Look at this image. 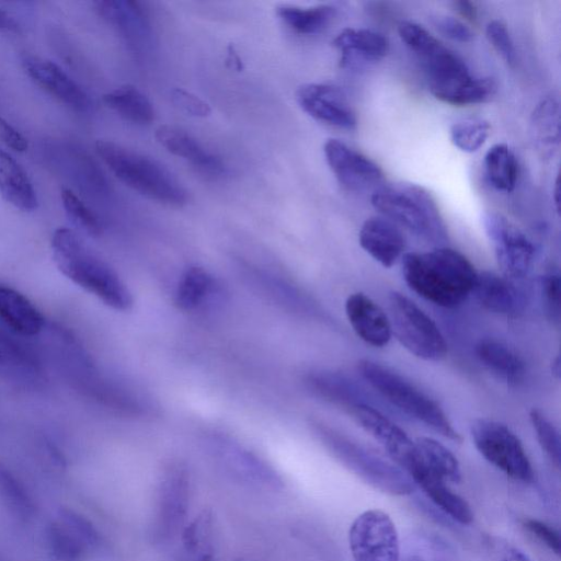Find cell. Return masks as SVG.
I'll return each instance as SVG.
<instances>
[{
  "instance_id": "cell-1",
  "label": "cell",
  "mask_w": 561,
  "mask_h": 561,
  "mask_svg": "<svg viewBox=\"0 0 561 561\" xmlns=\"http://www.w3.org/2000/svg\"><path fill=\"white\" fill-rule=\"evenodd\" d=\"M407 286L424 300L443 308L462 304L473 291L478 272L457 250L438 247L402 256Z\"/></svg>"
},
{
  "instance_id": "cell-2",
  "label": "cell",
  "mask_w": 561,
  "mask_h": 561,
  "mask_svg": "<svg viewBox=\"0 0 561 561\" xmlns=\"http://www.w3.org/2000/svg\"><path fill=\"white\" fill-rule=\"evenodd\" d=\"M51 251L57 268L72 283L112 309L126 311L131 308L133 297L124 282L85 247L73 230L66 227L56 229L51 237Z\"/></svg>"
},
{
  "instance_id": "cell-3",
  "label": "cell",
  "mask_w": 561,
  "mask_h": 561,
  "mask_svg": "<svg viewBox=\"0 0 561 561\" xmlns=\"http://www.w3.org/2000/svg\"><path fill=\"white\" fill-rule=\"evenodd\" d=\"M95 151L115 178L137 193L169 206L187 203L186 190L157 160L108 140H98Z\"/></svg>"
},
{
  "instance_id": "cell-4",
  "label": "cell",
  "mask_w": 561,
  "mask_h": 561,
  "mask_svg": "<svg viewBox=\"0 0 561 561\" xmlns=\"http://www.w3.org/2000/svg\"><path fill=\"white\" fill-rule=\"evenodd\" d=\"M357 369L363 379L391 405L443 437L461 442L460 433L445 411L414 383L371 359H360Z\"/></svg>"
},
{
  "instance_id": "cell-5",
  "label": "cell",
  "mask_w": 561,
  "mask_h": 561,
  "mask_svg": "<svg viewBox=\"0 0 561 561\" xmlns=\"http://www.w3.org/2000/svg\"><path fill=\"white\" fill-rule=\"evenodd\" d=\"M371 205L393 224L434 243L447 239V229L432 194L414 183L383 184L370 197Z\"/></svg>"
},
{
  "instance_id": "cell-6",
  "label": "cell",
  "mask_w": 561,
  "mask_h": 561,
  "mask_svg": "<svg viewBox=\"0 0 561 561\" xmlns=\"http://www.w3.org/2000/svg\"><path fill=\"white\" fill-rule=\"evenodd\" d=\"M325 448L350 471L373 488L391 495H409L415 484L399 467L386 461L335 430L314 424Z\"/></svg>"
},
{
  "instance_id": "cell-7",
  "label": "cell",
  "mask_w": 561,
  "mask_h": 561,
  "mask_svg": "<svg viewBox=\"0 0 561 561\" xmlns=\"http://www.w3.org/2000/svg\"><path fill=\"white\" fill-rule=\"evenodd\" d=\"M421 62L431 93L444 103L455 106L480 104L496 93L497 84L492 78L473 76L466 62L445 45Z\"/></svg>"
},
{
  "instance_id": "cell-8",
  "label": "cell",
  "mask_w": 561,
  "mask_h": 561,
  "mask_svg": "<svg viewBox=\"0 0 561 561\" xmlns=\"http://www.w3.org/2000/svg\"><path fill=\"white\" fill-rule=\"evenodd\" d=\"M39 158L51 172L67 181L87 198L104 201L111 187L94 158L80 145L49 139L39 145Z\"/></svg>"
},
{
  "instance_id": "cell-9",
  "label": "cell",
  "mask_w": 561,
  "mask_h": 561,
  "mask_svg": "<svg viewBox=\"0 0 561 561\" xmlns=\"http://www.w3.org/2000/svg\"><path fill=\"white\" fill-rule=\"evenodd\" d=\"M388 302L392 333L407 351L428 362H437L445 357L446 340L424 310L399 291L390 293Z\"/></svg>"
},
{
  "instance_id": "cell-10",
  "label": "cell",
  "mask_w": 561,
  "mask_h": 561,
  "mask_svg": "<svg viewBox=\"0 0 561 561\" xmlns=\"http://www.w3.org/2000/svg\"><path fill=\"white\" fill-rule=\"evenodd\" d=\"M477 450L492 466L514 480L529 483L535 472L518 436L502 422L477 419L470 425Z\"/></svg>"
},
{
  "instance_id": "cell-11",
  "label": "cell",
  "mask_w": 561,
  "mask_h": 561,
  "mask_svg": "<svg viewBox=\"0 0 561 561\" xmlns=\"http://www.w3.org/2000/svg\"><path fill=\"white\" fill-rule=\"evenodd\" d=\"M485 234L494 249L503 275L517 280L531 271L536 250L530 239L505 216L485 211L482 216Z\"/></svg>"
},
{
  "instance_id": "cell-12",
  "label": "cell",
  "mask_w": 561,
  "mask_h": 561,
  "mask_svg": "<svg viewBox=\"0 0 561 561\" xmlns=\"http://www.w3.org/2000/svg\"><path fill=\"white\" fill-rule=\"evenodd\" d=\"M354 561H400L401 547L390 516L380 510L359 514L348 530Z\"/></svg>"
},
{
  "instance_id": "cell-13",
  "label": "cell",
  "mask_w": 561,
  "mask_h": 561,
  "mask_svg": "<svg viewBox=\"0 0 561 561\" xmlns=\"http://www.w3.org/2000/svg\"><path fill=\"white\" fill-rule=\"evenodd\" d=\"M190 500V474L179 462L170 463L163 471L157 496L150 536L156 543L172 539L183 524Z\"/></svg>"
},
{
  "instance_id": "cell-14",
  "label": "cell",
  "mask_w": 561,
  "mask_h": 561,
  "mask_svg": "<svg viewBox=\"0 0 561 561\" xmlns=\"http://www.w3.org/2000/svg\"><path fill=\"white\" fill-rule=\"evenodd\" d=\"M344 410L368 434H370L409 476L421 458L409 435L370 402H355Z\"/></svg>"
},
{
  "instance_id": "cell-15",
  "label": "cell",
  "mask_w": 561,
  "mask_h": 561,
  "mask_svg": "<svg viewBox=\"0 0 561 561\" xmlns=\"http://www.w3.org/2000/svg\"><path fill=\"white\" fill-rule=\"evenodd\" d=\"M327 163L339 183L346 190L360 192L382 185L380 167L345 142L330 138L324 142Z\"/></svg>"
},
{
  "instance_id": "cell-16",
  "label": "cell",
  "mask_w": 561,
  "mask_h": 561,
  "mask_svg": "<svg viewBox=\"0 0 561 561\" xmlns=\"http://www.w3.org/2000/svg\"><path fill=\"white\" fill-rule=\"evenodd\" d=\"M299 106L312 118L341 129L357 125L356 114L345 94L327 83H305L296 91Z\"/></svg>"
},
{
  "instance_id": "cell-17",
  "label": "cell",
  "mask_w": 561,
  "mask_h": 561,
  "mask_svg": "<svg viewBox=\"0 0 561 561\" xmlns=\"http://www.w3.org/2000/svg\"><path fill=\"white\" fill-rule=\"evenodd\" d=\"M27 76L44 91L78 113H88L93 102L85 90L55 62L27 56L23 59Z\"/></svg>"
},
{
  "instance_id": "cell-18",
  "label": "cell",
  "mask_w": 561,
  "mask_h": 561,
  "mask_svg": "<svg viewBox=\"0 0 561 561\" xmlns=\"http://www.w3.org/2000/svg\"><path fill=\"white\" fill-rule=\"evenodd\" d=\"M154 138L167 151L187 160L199 174L208 179L222 178L227 173L220 157L206 150L196 138L180 127L161 125L156 129Z\"/></svg>"
},
{
  "instance_id": "cell-19",
  "label": "cell",
  "mask_w": 561,
  "mask_h": 561,
  "mask_svg": "<svg viewBox=\"0 0 561 561\" xmlns=\"http://www.w3.org/2000/svg\"><path fill=\"white\" fill-rule=\"evenodd\" d=\"M345 313L355 334L366 344L383 347L392 337L388 314L364 293H353L345 301Z\"/></svg>"
},
{
  "instance_id": "cell-20",
  "label": "cell",
  "mask_w": 561,
  "mask_h": 561,
  "mask_svg": "<svg viewBox=\"0 0 561 561\" xmlns=\"http://www.w3.org/2000/svg\"><path fill=\"white\" fill-rule=\"evenodd\" d=\"M103 18L134 49L142 48L150 41L149 19L141 4L130 0H102L94 2Z\"/></svg>"
},
{
  "instance_id": "cell-21",
  "label": "cell",
  "mask_w": 561,
  "mask_h": 561,
  "mask_svg": "<svg viewBox=\"0 0 561 561\" xmlns=\"http://www.w3.org/2000/svg\"><path fill=\"white\" fill-rule=\"evenodd\" d=\"M362 249L383 267H391L402 257L405 238L396 224L385 217L367 218L358 232Z\"/></svg>"
},
{
  "instance_id": "cell-22",
  "label": "cell",
  "mask_w": 561,
  "mask_h": 561,
  "mask_svg": "<svg viewBox=\"0 0 561 561\" xmlns=\"http://www.w3.org/2000/svg\"><path fill=\"white\" fill-rule=\"evenodd\" d=\"M341 68H354L382 59L389 50L387 37L368 28L346 27L332 41Z\"/></svg>"
},
{
  "instance_id": "cell-23",
  "label": "cell",
  "mask_w": 561,
  "mask_h": 561,
  "mask_svg": "<svg viewBox=\"0 0 561 561\" xmlns=\"http://www.w3.org/2000/svg\"><path fill=\"white\" fill-rule=\"evenodd\" d=\"M472 294L485 309L501 314H518L526 306L525 294L515 280L491 271L478 273Z\"/></svg>"
},
{
  "instance_id": "cell-24",
  "label": "cell",
  "mask_w": 561,
  "mask_h": 561,
  "mask_svg": "<svg viewBox=\"0 0 561 561\" xmlns=\"http://www.w3.org/2000/svg\"><path fill=\"white\" fill-rule=\"evenodd\" d=\"M0 320L14 333L34 336L45 328V317L19 290L0 284Z\"/></svg>"
},
{
  "instance_id": "cell-25",
  "label": "cell",
  "mask_w": 561,
  "mask_h": 561,
  "mask_svg": "<svg viewBox=\"0 0 561 561\" xmlns=\"http://www.w3.org/2000/svg\"><path fill=\"white\" fill-rule=\"evenodd\" d=\"M480 363L508 385L520 383L526 376L524 359L507 344L493 337L481 339L476 347Z\"/></svg>"
},
{
  "instance_id": "cell-26",
  "label": "cell",
  "mask_w": 561,
  "mask_h": 561,
  "mask_svg": "<svg viewBox=\"0 0 561 561\" xmlns=\"http://www.w3.org/2000/svg\"><path fill=\"white\" fill-rule=\"evenodd\" d=\"M0 195L16 209L33 211L38 199L33 183L23 167L0 148Z\"/></svg>"
},
{
  "instance_id": "cell-27",
  "label": "cell",
  "mask_w": 561,
  "mask_h": 561,
  "mask_svg": "<svg viewBox=\"0 0 561 561\" xmlns=\"http://www.w3.org/2000/svg\"><path fill=\"white\" fill-rule=\"evenodd\" d=\"M413 483L421 488L425 495L446 515L461 525H469L473 520V513L468 502L453 492L447 482L434 477L422 469L411 478Z\"/></svg>"
},
{
  "instance_id": "cell-28",
  "label": "cell",
  "mask_w": 561,
  "mask_h": 561,
  "mask_svg": "<svg viewBox=\"0 0 561 561\" xmlns=\"http://www.w3.org/2000/svg\"><path fill=\"white\" fill-rule=\"evenodd\" d=\"M102 100L108 108L133 124L148 125L154 119L152 103L135 85H121L105 93Z\"/></svg>"
},
{
  "instance_id": "cell-29",
  "label": "cell",
  "mask_w": 561,
  "mask_h": 561,
  "mask_svg": "<svg viewBox=\"0 0 561 561\" xmlns=\"http://www.w3.org/2000/svg\"><path fill=\"white\" fill-rule=\"evenodd\" d=\"M282 22L294 33L299 35H314L321 33L334 18L335 9L329 4L301 8L282 4L276 8Z\"/></svg>"
},
{
  "instance_id": "cell-30",
  "label": "cell",
  "mask_w": 561,
  "mask_h": 561,
  "mask_svg": "<svg viewBox=\"0 0 561 561\" xmlns=\"http://www.w3.org/2000/svg\"><path fill=\"white\" fill-rule=\"evenodd\" d=\"M220 453L224 463L241 479L274 489L282 486L280 478L251 454L231 445L221 448Z\"/></svg>"
},
{
  "instance_id": "cell-31",
  "label": "cell",
  "mask_w": 561,
  "mask_h": 561,
  "mask_svg": "<svg viewBox=\"0 0 561 561\" xmlns=\"http://www.w3.org/2000/svg\"><path fill=\"white\" fill-rule=\"evenodd\" d=\"M415 445L426 471L445 482L461 480L460 465L445 445L431 437H419Z\"/></svg>"
},
{
  "instance_id": "cell-32",
  "label": "cell",
  "mask_w": 561,
  "mask_h": 561,
  "mask_svg": "<svg viewBox=\"0 0 561 561\" xmlns=\"http://www.w3.org/2000/svg\"><path fill=\"white\" fill-rule=\"evenodd\" d=\"M400 561H460L454 548L440 536L427 530L410 535Z\"/></svg>"
},
{
  "instance_id": "cell-33",
  "label": "cell",
  "mask_w": 561,
  "mask_h": 561,
  "mask_svg": "<svg viewBox=\"0 0 561 561\" xmlns=\"http://www.w3.org/2000/svg\"><path fill=\"white\" fill-rule=\"evenodd\" d=\"M484 170L489 183L497 191L510 193L517 183L518 163L506 144L493 145L484 156Z\"/></svg>"
},
{
  "instance_id": "cell-34",
  "label": "cell",
  "mask_w": 561,
  "mask_h": 561,
  "mask_svg": "<svg viewBox=\"0 0 561 561\" xmlns=\"http://www.w3.org/2000/svg\"><path fill=\"white\" fill-rule=\"evenodd\" d=\"M534 140L543 153H551L560 139V110L554 98L542 99L530 118Z\"/></svg>"
},
{
  "instance_id": "cell-35",
  "label": "cell",
  "mask_w": 561,
  "mask_h": 561,
  "mask_svg": "<svg viewBox=\"0 0 561 561\" xmlns=\"http://www.w3.org/2000/svg\"><path fill=\"white\" fill-rule=\"evenodd\" d=\"M0 501L10 514L27 522L35 514V503L23 482L0 463Z\"/></svg>"
},
{
  "instance_id": "cell-36",
  "label": "cell",
  "mask_w": 561,
  "mask_h": 561,
  "mask_svg": "<svg viewBox=\"0 0 561 561\" xmlns=\"http://www.w3.org/2000/svg\"><path fill=\"white\" fill-rule=\"evenodd\" d=\"M211 283V276L204 268H187L176 288V306L182 310L196 308L208 294Z\"/></svg>"
},
{
  "instance_id": "cell-37",
  "label": "cell",
  "mask_w": 561,
  "mask_h": 561,
  "mask_svg": "<svg viewBox=\"0 0 561 561\" xmlns=\"http://www.w3.org/2000/svg\"><path fill=\"white\" fill-rule=\"evenodd\" d=\"M45 540L55 561H81L84 558L87 548L62 523L48 526Z\"/></svg>"
},
{
  "instance_id": "cell-38",
  "label": "cell",
  "mask_w": 561,
  "mask_h": 561,
  "mask_svg": "<svg viewBox=\"0 0 561 561\" xmlns=\"http://www.w3.org/2000/svg\"><path fill=\"white\" fill-rule=\"evenodd\" d=\"M61 203L69 220L87 234L98 237L103 225L98 214L71 188H62Z\"/></svg>"
},
{
  "instance_id": "cell-39",
  "label": "cell",
  "mask_w": 561,
  "mask_h": 561,
  "mask_svg": "<svg viewBox=\"0 0 561 561\" xmlns=\"http://www.w3.org/2000/svg\"><path fill=\"white\" fill-rule=\"evenodd\" d=\"M490 134V124L480 118H468L455 123L450 127V140L463 152L479 150Z\"/></svg>"
},
{
  "instance_id": "cell-40",
  "label": "cell",
  "mask_w": 561,
  "mask_h": 561,
  "mask_svg": "<svg viewBox=\"0 0 561 561\" xmlns=\"http://www.w3.org/2000/svg\"><path fill=\"white\" fill-rule=\"evenodd\" d=\"M398 33L404 45L414 53L420 61L444 45L424 26L412 21H401L398 25Z\"/></svg>"
},
{
  "instance_id": "cell-41",
  "label": "cell",
  "mask_w": 561,
  "mask_h": 561,
  "mask_svg": "<svg viewBox=\"0 0 561 561\" xmlns=\"http://www.w3.org/2000/svg\"><path fill=\"white\" fill-rule=\"evenodd\" d=\"M529 421L541 449L551 462L559 468L561 448L558 430L540 410L535 408L529 412Z\"/></svg>"
},
{
  "instance_id": "cell-42",
  "label": "cell",
  "mask_w": 561,
  "mask_h": 561,
  "mask_svg": "<svg viewBox=\"0 0 561 561\" xmlns=\"http://www.w3.org/2000/svg\"><path fill=\"white\" fill-rule=\"evenodd\" d=\"M61 523L84 545L87 549H95L101 545V535L94 525L81 514L72 510L61 511Z\"/></svg>"
},
{
  "instance_id": "cell-43",
  "label": "cell",
  "mask_w": 561,
  "mask_h": 561,
  "mask_svg": "<svg viewBox=\"0 0 561 561\" xmlns=\"http://www.w3.org/2000/svg\"><path fill=\"white\" fill-rule=\"evenodd\" d=\"M485 34L495 51L513 66L516 62V50L506 25L500 20H493L488 23Z\"/></svg>"
},
{
  "instance_id": "cell-44",
  "label": "cell",
  "mask_w": 561,
  "mask_h": 561,
  "mask_svg": "<svg viewBox=\"0 0 561 561\" xmlns=\"http://www.w3.org/2000/svg\"><path fill=\"white\" fill-rule=\"evenodd\" d=\"M540 288L547 312L552 320L559 321L561 302V279L556 268H550L541 276Z\"/></svg>"
},
{
  "instance_id": "cell-45",
  "label": "cell",
  "mask_w": 561,
  "mask_h": 561,
  "mask_svg": "<svg viewBox=\"0 0 561 561\" xmlns=\"http://www.w3.org/2000/svg\"><path fill=\"white\" fill-rule=\"evenodd\" d=\"M171 99L178 108L191 116L206 117L211 113V108L207 102L184 89H173Z\"/></svg>"
},
{
  "instance_id": "cell-46",
  "label": "cell",
  "mask_w": 561,
  "mask_h": 561,
  "mask_svg": "<svg viewBox=\"0 0 561 561\" xmlns=\"http://www.w3.org/2000/svg\"><path fill=\"white\" fill-rule=\"evenodd\" d=\"M434 25L446 37L459 43H469L473 38V33L462 21L448 15H438L434 18Z\"/></svg>"
},
{
  "instance_id": "cell-47",
  "label": "cell",
  "mask_w": 561,
  "mask_h": 561,
  "mask_svg": "<svg viewBox=\"0 0 561 561\" xmlns=\"http://www.w3.org/2000/svg\"><path fill=\"white\" fill-rule=\"evenodd\" d=\"M524 527L535 536L541 543L556 554H560V536L550 525L545 522L527 518L523 523Z\"/></svg>"
},
{
  "instance_id": "cell-48",
  "label": "cell",
  "mask_w": 561,
  "mask_h": 561,
  "mask_svg": "<svg viewBox=\"0 0 561 561\" xmlns=\"http://www.w3.org/2000/svg\"><path fill=\"white\" fill-rule=\"evenodd\" d=\"M0 139L10 149L23 152L28 148L27 139L0 116Z\"/></svg>"
},
{
  "instance_id": "cell-49",
  "label": "cell",
  "mask_w": 561,
  "mask_h": 561,
  "mask_svg": "<svg viewBox=\"0 0 561 561\" xmlns=\"http://www.w3.org/2000/svg\"><path fill=\"white\" fill-rule=\"evenodd\" d=\"M206 511H204L194 522L184 528L182 541L187 552H195L198 546V530L204 520Z\"/></svg>"
},
{
  "instance_id": "cell-50",
  "label": "cell",
  "mask_w": 561,
  "mask_h": 561,
  "mask_svg": "<svg viewBox=\"0 0 561 561\" xmlns=\"http://www.w3.org/2000/svg\"><path fill=\"white\" fill-rule=\"evenodd\" d=\"M455 10L466 20L476 22L478 19V10L473 2L466 0L454 1Z\"/></svg>"
},
{
  "instance_id": "cell-51",
  "label": "cell",
  "mask_w": 561,
  "mask_h": 561,
  "mask_svg": "<svg viewBox=\"0 0 561 561\" xmlns=\"http://www.w3.org/2000/svg\"><path fill=\"white\" fill-rule=\"evenodd\" d=\"M226 66L237 72H240L243 70V61L237 51L236 47L232 44H229L227 47V55H226Z\"/></svg>"
},
{
  "instance_id": "cell-52",
  "label": "cell",
  "mask_w": 561,
  "mask_h": 561,
  "mask_svg": "<svg viewBox=\"0 0 561 561\" xmlns=\"http://www.w3.org/2000/svg\"><path fill=\"white\" fill-rule=\"evenodd\" d=\"M19 23L7 10L0 8V31H19Z\"/></svg>"
},
{
  "instance_id": "cell-53",
  "label": "cell",
  "mask_w": 561,
  "mask_h": 561,
  "mask_svg": "<svg viewBox=\"0 0 561 561\" xmlns=\"http://www.w3.org/2000/svg\"><path fill=\"white\" fill-rule=\"evenodd\" d=\"M502 561H531L527 554L518 549H511Z\"/></svg>"
},
{
  "instance_id": "cell-54",
  "label": "cell",
  "mask_w": 561,
  "mask_h": 561,
  "mask_svg": "<svg viewBox=\"0 0 561 561\" xmlns=\"http://www.w3.org/2000/svg\"><path fill=\"white\" fill-rule=\"evenodd\" d=\"M559 194H560V190H559V181L558 179L556 180V183H554V188H553V202H554V206H556V209L557 211H559Z\"/></svg>"
},
{
  "instance_id": "cell-55",
  "label": "cell",
  "mask_w": 561,
  "mask_h": 561,
  "mask_svg": "<svg viewBox=\"0 0 561 561\" xmlns=\"http://www.w3.org/2000/svg\"><path fill=\"white\" fill-rule=\"evenodd\" d=\"M551 371H552V374H553L557 378H559V376H560V359H559V356H557V357L552 360Z\"/></svg>"
},
{
  "instance_id": "cell-56",
  "label": "cell",
  "mask_w": 561,
  "mask_h": 561,
  "mask_svg": "<svg viewBox=\"0 0 561 561\" xmlns=\"http://www.w3.org/2000/svg\"><path fill=\"white\" fill-rule=\"evenodd\" d=\"M196 561H213V554L211 553H204L198 560Z\"/></svg>"
},
{
  "instance_id": "cell-57",
  "label": "cell",
  "mask_w": 561,
  "mask_h": 561,
  "mask_svg": "<svg viewBox=\"0 0 561 561\" xmlns=\"http://www.w3.org/2000/svg\"><path fill=\"white\" fill-rule=\"evenodd\" d=\"M236 561H243V560H242V559H238V560H236Z\"/></svg>"
}]
</instances>
